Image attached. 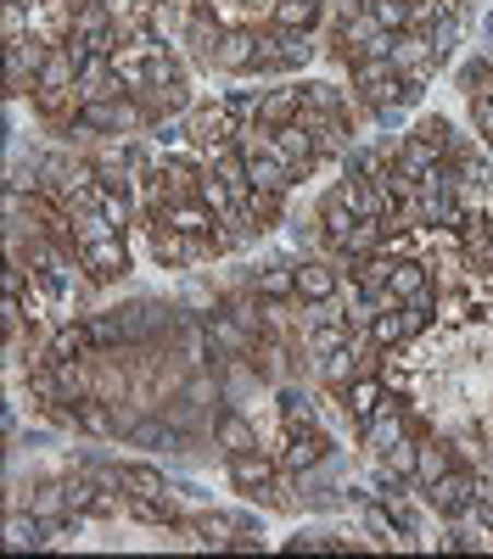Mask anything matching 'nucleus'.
<instances>
[{
	"label": "nucleus",
	"mask_w": 493,
	"mask_h": 559,
	"mask_svg": "<svg viewBox=\"0 0 493 559\" xmlns=\"http://www.w3.org/2000/svg\"><path fill=\"white\" fill-rule=\"evenodd\" d=\"M455 532H460V554H493V509L471 503L466 515L455 521Z\"/></svg>",
	"instance_id": "obj_15"
},
{
	"label": "nucleus",
	"mask_w": 493,
	"mask_h": 559,
	"mask_svg": "<svg viewBox=\"0 0 493 559\" xmlns=\"http://www.w3.org/2000/svg\"><path fill=\"white\" fill-rule=\"evenodd\" d=\"M275 419L281 431H297V426H320V397H314L297 376L275 386Z\"/></svg>",
	"instance_id": "obj_10"
},
{
	"label": "nucleus",
	"mask_w": 493,
	"mask_h": 559,
	"mask_svg": "<svg viewBox=\"0 0 493 559\" xmlns=\"http://www.w3.org/2000/svg\"><path fill=\"white\" fill-rule=\"evenodd\" d=\"M79 263H84V274L96 280L102 292H107V286H118V280L129 274V236H102V241H84V247H79Z\"/></svg>",
	"instance_id": "obj_7"
},
{
	"label": "nucleus",
	"mask_w": 493,
	"mask_h": 559,
	"mask_svg": "<svg viewBox=\"0 0 493 559\" xmlns=\"http://www.w3.org/2000/svg\"><path fill=\"white\" fill-rule=\"evenodd\" d=\"M7 548H51V521H39L34 509H12V521H7Z\"/></svg>",
	"instance_id": "obj_16"
},
{
	"label": "nucleus",
	"mask_w": 493,
	"mask_h": 559,
	"mask_svg": "<svg viewBox=\"0 0 493 559\" xmlns=\"http://www.w3.org/2000/svg\"><path fill=\"white\" fill-rule=\"evenodd\" d=\"M297 112H303V90L281 79V84L263 96V123H269V129H281V123H292Z\"/></svg>",
	"instance_id": "obj_23"
},
{
	"label": "nucleus",
	"mask_w": 493,
	"mask_h": 559,
	"mask_svg": "<svg viewBox=\"0 0 493 559\" xmlns=\"http://www.w3.org/2000/svg\"><path fill=\"white\" fill-rule=\"evenodd\" d=\"M455 84H460V96H466V102L482 96V90H493V57H488V51L466 57V62L455 68Z\"/></svg>",
	"instance_id": "obj_25"
},
{
	"label": "nucleus",
	"mask_w": 493,
	"mask_h": 559,
	"mask_svg": "<svg viewBox=\"0 0 493 559\" xmlns=\"http://www.w3.org/2000/svg\"><path fill=\"white\" fill-rule=\"evenodd\" d=\"M314 57H320V45H314L308 34L263 23V28H258V73H253V79H292V73H303Z\"/></svg>",
	"instance_id": "obj_1"
},
{
	"label": "nucleus",
	"mask_w": 493,
	"mask_h": 559,
	"mask_svg": "<svg viewBox=\"0 0 493 559\" xmlns=\"http://www.w3.org/2000/svg\"><path fill=\"white\" fill-rule=\"evenodd\" d=\"M253 292H258L263 302H297V252L263 258L258 274H253Z\"/></svg>",
	"instance_id": "obj_8"
},
{
	"label": "nucleus",
	"mask_w": 493,
	"mask_h": 559,
	"mask_svg": "<svg viewBox=\"0 0 493 559\" xmlns=\"http://www.w3.org/2000/svg\"><path fill=\"white\" fill-rule=\"evenodd\" d=\"M359 7H376V0H359Z\"/></svg>",
	"instance_id": "obj_32"
},
{
	"label": "nucleus",
	"mask_w": 493,
	"mask_h": 559,
	"mask_svg": "<svg viewBox=\"0 0 493 559\" xmlns=\"http://www.w3.org/2000/svg\"><path fill=\"white\" fill-rule=\"evenodd\" d=\"M314 376H320V386H337V392H348L365 369H359V358H353V347H337V353H320L314 358Z\"/></svg>",
	"instance_id": "obj_17"
},
{
	"label": "nucleus",
	"mask_w": 493,
	"mask_h": 559,
	"mask_svg": "<svg viewBox=\"0 0 493 559\" xmlns=\"http://www.w3.org/2000/svg\"><path fill=\"white\" fill-rule=\"evenodd\" d=\"M224 28H231V23H224L213 7H191V17H186V34H179V45H174V51L186 57L191 68H213Z\"/></svg>",
	"instance_id": "obj_2"
},
{
	"label": "nucleus",
	"mask_w": 493,
	"mask_h": 559,
	"mask_svg": "<svg viewBox=\"0 0 493 559\" xmlns=\"http://www.w3.org/2000/svg\"><path fill=\"white\" fill-rule=\"evenodd\" d=\"M342 397H348V408H353L359 419H371V414H376V408H382L392 392H387V381H382V376H371V369H365V376H359V381H353Z\"/></svg>",
	"instance_id": "obj_21"
},
{
	"label": "nucleus",
	"mask_w": 493,
	"mask_h": 559,
	"mask_svg": "<svg viewBox=\"0 0 493 559\" xmlns=\"http://www.w3.org/2000/svg\"><path fill=\"white\" fill-rule=\"evenodd\" d=\"M186 123H191V146H197V152H219V146H231L236 129H242V118H236L231 107H224V96L197 102V107L186 112Z\"/></svg>",
	"instance_id": "obj_4"
},
{
	"label": "nucleus",
	"mask_w": 493,
	"mask_h": 559,
	"mask_svg": "<svg viewBox=\"0 0 493 559\" xmlns=\"http://www.w3.org/2000/svg\"><path fill=\"white\" fill-rule=\"evenodd\" d=\"M466 28H471V23H460V17H448V12H443V17H437V23L426 28V45H432V57H437L443 68L455 62V51H460V39H466Z\"/></svg>",
	"instance_id": "obj_22"
},
{
	"label": "nucleus",
	"mask_w": 493,
	"mask_h": 559,
	"mask_svg": "<svg viewBox=\"0 0 493 559\" xmlns=\"http://www.w3.org/2000/svg\"><path fill=\"white\" fill-rule=\"evenodd\" d=\"M331 448H337V442H331L326 426H297V431H281V442L269 448V453L281 459V471H286V476H297V471H308V464H320Z\"/></svg>",
	"instance_id": "obj_6"
},
{
	"label": "nucleus",
	"mask_w": 493,
	"mask_h": 559,
	"mask_svg": "<svg viewBox=\"0 0 493 559\" xmlns=\"http://www.w3.org/2000/svg\"><path fill=\"white\" fill-rule=\"evenodd\" d=\"M466 112H471V129L488 140V146H493V90H482V96H471L466 102Z\"/></svg>",
	"instance_id": "obj_30"
},
{
	"label": "nucleus",
	"mask_w": 493,
	"mask_h": 559,
	"mask_svg": "<svg viewBox=\"0 0 493 559\" xmlns=\"http://www.w3.org/2000/svg\"><path fill=\"white\" fill-rule=\"evenodd\" d=\"M213 73H258V28H253V23L224 28L219 57H213Z\"/></svg>",
	"instance_id": "obj_9"
},
{
	"label": "nucleus",
	"mask_w": 493,
	"mask_h": 559,
	"mask_svg": "<svg viewBox=\"0 0 493 559\" xmlns=\"http://www.w3.org/2000/svg\"><path fill=\"white\" fill-rule=\"evenodd\" d=\"M421 498H426V509H432L437 521H460L466 509L477 503V471L455 464V471H448V476H437V481H432Z\"/></svg>",
	"instance_id": "obj_5"
},
{
	"label": "nucleus",
	"mask_w": 493,
	"mask_h": 559,
	"mask_svg": "<svg viewBox=\"0 0 493 559\" xmlns=\"http://www.w3.org/2000/svg\"><path fill=\"white\" fill-rule=\"evenodd\" d=\"M263 96L269 90H224V107H231L242 123H253V118H263Z\"/></svg>",
	"instance_id": "obj_28"
},
{
	"label": "nucleus",
	"mask_w": 493,
	"mask_h": 559,
	"mask_svg": "<svg viewBox=\"0 0 493 559\" xmlns=\"http://www.w3.org/2000/svg\"><path fill=\"white\" fill-rule=\"evenodd\" d=\"M213 448H219V453H247V448H263V442H258V426H253V408L224 403V408H219V419H213Z\"/></svg>",
	"instance_id": "obj_12"
},
{
	"label": "nucleus",
	"mask_w": 493,
	"mask_h": 559,
	"mask_svg": "<svg viewBox=\"0 0 493 559\" xmlns=\"http://www.w3.org/2000/svg\"><path fill=\"white\" fill-rule=\"evenodd\" d=\"M28 102H34L39 123L45 118H68V112H79V84H39Z\"/></svg>",
	"instance_id": "obj_20"
},
{
	"label": "nucleus",
	"mask_w": 493,
	"mask_h": 559,
	"mask_svg": "<svg viewBox=\"0 0 493 559\" xmlns=\"http://www.w3.org/2000/svg\"><path fill=\"white\" fill-rule=\"evenodd\" d=\"M286 241H292L297 258L303 252H320V218H286Z\"/></svg>",
	"instance_id": "obj_27"
},
{
	"label": "nucleus",
	"mask_w": 493,
	"mask_h": 559,
	"mask_svg": "<svg viewBox=\"0 0 493 559\" xmlns=\"http://www.w3.org/2000/svg\"><path fill=\"white\" fill-rule=\"evenodd\" d=\"M455 464H460V459H455V448H448L443 437H421V464H415V481H421V487H432L437 476H448Z\"/></svg>",
	"instance_id": "obj_19"
},
{
	"label": "nucleus",
	"mask_w": 493,
	"mask_h": 559,
	"mask_svg": "<svg viewBox=\"0 0 493 559\" xmlns=\"http://www.w3.org/2000/svg\"><path fill=\"white\" fill-rule=\"evenodd\" d=\"M410 134H421L426 146H437V152L448 157V146H455V134H460V123H455V118H443V112H415Z\"/></svg>",
	"instance_id": "obj_24"
},
{
	"label": "nucleus",
	"mask_w": 493,
	"mask_h": 559,
	"mask_svg": "<svg viewBox=\"0 0 493 559\" xmlns=\"http://www.w3.org/2000/svg\"><path fill=\"white\" fill-rule=\"evenodd\" d=\"M342 280H348V269H342L331 252H303V258H297V302L308 308V302L342 297Z\"/></svg>",
	"instance_id": "obj_3"
},
{
	"label": "nucleus",
	"mask_w": 493,
	"mask_h": 559,
	"mask_svg": "<svg viewBox=\"0 0 493 559\" xmlns=\"http://www.w3.org/2000/svg\"><path fill=\"white\" fill-rule=\"evenodd\" d=\"M297 90H303V107L314 112H348V90H337L331 79H303Z\"/></svg>",
	"instance_id": "obj_26"
},
{
	"label": "nucleus",
	"mask_w": 493,
	"mask_h": 559,
	"mask_svg": "<svg viewBox=\"0 0 493 559\" xmlns=\"http://www.w3.org/2000/svg\"><path fill=\"white\" fill-rule=\"evenodd\" d=\"M376 23L387 28V34H403V28H410V0H376Z\"/></svg>",
	"instance_id": "obj_29"
},
{
	"label": "nucleus",
	"mask_w": 493,
	"mask_h": 559,
	"mask_svg": "<svg viewBox=\"0 0 493 559\" xmlns=\"http://www.w3.org/2000/svg\"><path fill=\"white\" fill-rule=\"evenodd\" d=\"M437 163H443V152H437V146H426L421 134H403V140H398V152H392V168H398L403 179H415V185H421Z\"/></svg>",
	"instance_id": "obj_14"
},
{
	"label": "nucleus",
	"mask_w": 493,
	"mask_h": 559,
	"mask_svg": "<svg viewBox=\"0 0 493 559\" xmlns=\"http://www.w3.org/2000/svg\"><path fill=\"white\" fill-rule=\"evenodd\" d=\"M269 23H275V28H297V34H308V28H320V23H326V0H275Z\"/></svg>",
	"instance_id": "obj_18"
},
{
	"label": "nucleus",
	"mask_w": 493,
	"mask_h": 559,
	"mask_svg": "<svg viewBox=\"0 0 493 559\" xmlns=\"http://www.w3.org/2000/svg\"><path fill=\"white\" fill-rule=\"evenodd\" d=\"M477 503L493 509V464H482V471H477Z\"/></svg>",
	"instance_id": "obj_31"
},
{
	"label": "nucleus",
	"mask_w": 493,
	"mask_h": 559,
	"mask_svg": "<svg viewBox=\"0 0 493 559\" xmlns=\"http://www.w3.org/2000/svg\"><path fill=\"white\" fill-rule=\"evenodd\" d=\"M387 292H392L398 302H421V297H432V292H437V274H432V263H426V258H392Z\"/></svg>",
	"instance_id": "obj_13"
},
{
	"label": "nucleus",
	"mask_w": 493,
	"mask_h": 559,
	"mask_svg": "<svg viewBox=\"0 0 493 559\" xmlns=\"http://www.w3.org/2000/svg\"><path fill=\"white\" fill-rule=\"evenodd\" d=\"M403 79H432V73H443V62L432 57V45H426V34H415V28H403V34H392V57H387Z\"/></svg>",
	"instance_id": "obj_11"
}]
</instances>
